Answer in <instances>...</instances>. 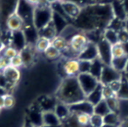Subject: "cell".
<instances>
[{
  "instance_id": "38",
  "label": "cell",
  "mask_w": 128,
  "mask_h": 127,
  "mask_svg": "<svg viewBox=\"0 0 128 127\" xmlns=\"http://www.w3.org/2000/svg\"><path fill=\"white\" fill-rule=\"evenodd\" d=\"M3 98H4V108L10 109L14 106L15 98L13 97V95H11L10 93H6V94L3 95Z\"/></svg>"
},
{
  "instance_id": "45",
  "label": "cell",
  "mask_w": 128,
  "mask_h": 127,
  "mask_svg": "<svg viewBox=\"0 0 128 127\" xmlns=\"http://www.w3.org/2000/svg\"><path fill=\"white\" fill-rule=\"evenodd\" d=\"M119 127H128V117H126L124 119H121Z\"/></svg>"
},
{
  "instance_id": "51",
  "label": "cell",
  "mask_w": 128,
  "mask_h": 127,
  "mask_svg": "<svg viewBox=\"0 0 128 127\" xmlns=\"http://www.w3.org/2000/svg\"><path fill=\"white\" fill-rule=\"evenodd\" d=\"M7 92H6V90L4 89V88H2V87H0V95H4V94H6Z\"/></svg>"
},
{
  "instance_id": "39",
  "label": "cell",
  "mask_w": 128,
  "mask_h": 127,
  "mask_svg": "<svg viewBox=\"0 0 128 127\" xmlns=\"http://www.w3.org/2000/svg\"><path fill=\"white\" fill-rule=\"evenodd\" d=\"M91 67V61L79 60V73H89Z\"/></svg>"
},
{
  "instance_id": "56",
  "label": "cell",
  "mask_w": 128,
  "mask_h": 127,
  "mask_svg": "<svg viewBox=\"0 0 128 127\" xmlns=\"http://www.w3.org/2000/svg\"><path fill=\"white\" fill-rule=\"evenodd\" d=\"M123 73H128V60H127V64H126V68H125V71Z\"/></svg>"
},
{
  "instance_id": "1",
  "label": "cell",
  "mask_w": 128,
  "mask_h": 127,
  "mask_svg": "<svg viewBox=\"0 0 128 127\" xmlns=\"http://www.w3.org/2000/svg\"><path fill=\"white\" fill-rule=\"evenodd\" d=\"M114 18L110 1L96 2L81 8L78 17L73 20L77 29L84 33L103 32Z\"/></svg>"
},
{
  "instance_id": "54",
  "label": "cell",
  "mask_w": 128,
  "mask_h": 127,
  "mask_svg": "<svg viewBox=\"0 0 128 127\" xmlns=\"http://www.w3.org/2000/svg\"><path fill=\"white\" fill-rule=\"evenodd\" d=\"M101 127H118V126H113V125H108V124H103Z\"/></svg>"
},
{
  "instance_id": "46",
  "label": "cell",
  "mask_w": 128,
  "mask_h": 127,
  "mask_svg": "<svg viewBox=\"0 0 128 127\" xmlns=\"http://www.w3.org/2000/svg\"><path fill=\"white\" fill-rule=\"evenodd\" d=\"M122 4H123V7L125 9V12H126V15H127V19H128V0H121Z\"/></svg>"
},
{
  "instance_id": "15",
  "label": "cell",
  "mask_w": 128,
  "mask_h": 127,
  "mask_svg": "<svg viewBox=\"0 0 128 127\" xmlns=\"http://www.w3.org/2000/svg\"><path fill=\"white\" fill-rule=\"evenodd\" d=\"M42 120H43V125L53 126V127L62 126L61 120L57 117V115L55 114L54 111H45V112H42Z\"/></svg>"
},
{
  "instance_id": "18",
  "label": "cell",
  "mask_w": 128,
  "mask_h": 127,
  "mask_svg": "<svg viewBox=\"0 0 128 127\" xmlns=\"http://www.w3.org/2000/svg\"><path fill=\"white\" fill-rule=\"evenodd\" d=\"M40 103H37L40 110L42 112H45V111H54L55 109V106L58 102V100L53 97H43L40 101Z\"/></svg>"
},
{
  "instance_id": "12",
  "label": "cell",
  "mask_w": 128,
  "mask_h": 127,
  "mask_svg": "<svg viewBox=\"0 0 128 127\" xmlns=\"http://www.w3.org/2000/svg\"><path fill=\"white\" fill-rule=\"evenodd\" d=\"M69 108L71 113H85L88 115H92L94 106L91 103H89L86 99H84L82 101L69 105Z\"/></svg>"
},
{
  "instance_id": "27",
  "label": "cell",
  "mask_w": 128,
  "mask_h": 127,
  "mask_svg": "<svg viewBox=\"0 0 128 127\" xmlns=\"http://www.w3.org/2000/svg\"><path fill=\"white\" fill-rule=\"evenodd\" d=\"M102 37L111 45H114L116 43L119 42L118 40V35H117V32L110 29V28H106L103 33H102Z\"/></svg>"
},
{
  "instance_id": "43",
  "label": "cell",
  "mask_w": 128,
  "mask_h": 127,
  "mask_svg": "<svg viewBox=\"0 0 128 127\" xmlns=\"http://www.w3.org/2000/svg\"><path fill=\"white\" fill-rule=\"evenodd\" d=\"M121 78H122V77H121ZM108 86L113 90V92H114L115 94H117V92L119 91L120 86H121V79H118V80H115V81L109 83Z\"/></svg>"
},
{
  "instance_id": "40",
  "label": "cell",
  "mask_w": 128,
  "mask_h": 127,
  "mask_svg": "<svg viewBox=\"0 0 128 127\" xmlns=\"http://www.w3.org/2000/svg\"><path fill=\"white\" fill-rule=\"evenodd\" d=\"M102 96H103V99H108L113 96H116V94L108 85H102Z\"/></svg>"
},
{
  "instance_id": "55",
  "label": "cell",
  "mask_w": 128,
  "mask_h": 127,
  "mask_svg": "<svg viewBox=\"0 0 128 127\" xmlns=\"http://www.w3.org/2000/svg\"><path fill=\"white\" fill-rule=\"evenodd\" d=\"M92 3H96V2H103V0H89Z\"/></svg>"
},
{
  "instance_id": "57",
  "label": "cell",
  "mask_w": 128,
  "mask_h": 127,
  "mask_svg": "<svg viewBox=\"0 0 128 127\" xmlns=\"http://www.w3.org/2000/svg\"><path fill=\"white\" fill-rule=\"evenodd\" d=\"M123 76L125 77V79L128 81V73H123Z\"/></svg>"
},
{
  "instance_id": "31",
  "label": "cell",
  "mask_w": 128,
  "mask_h": 127,
  "mask_svg": "<svg viewBox=\"0 0 128 127\" xmlns=\"http://www.w3.org/2000/svg\"><path fill=\"white\" fill-rule=\"evenodd\" d=\"M111 53H112V59L126 56L125 52H124V49H123V46H122V43H120V42L111 46Z\"/></svg>"
},
{
  "instance_id": "44",
  "label": "cell",
  "mask_w": 128,
  "mask_h": 127,
  "mask_svg": "<svg viewBox=\"0 0 128 127\" xmlns=\"http://www.w3.org/2000/svg\"><path fill=\"white\" fill-rule=\"evenodd\" d=\"M10 66V60L3 55H0V70L3 71L5 68Z\"/></svg>"
},
{
  "instance_id": "52",
  "label": "cell",
  "mask_w": 128,
  "mask_h": 127,
  "mask_svg": "<svg viewBox=\"0 0 128 127\" xmlns=\"http://www.w3.org/2000/svg\"><path fill=\"white\" fill-rule=\"evenodd\" d=\"M48 4H50V5H52V4H54V3H56L57 2V0H45Z\"/></svg>"
},
{
  "instance_id": "4",
  "label": "cell",
  "mask_w": 128,
  "mask_h": 127,
  "mask_svg": "<svg viewBox=\"0 0 128 127\" xmlns=\"http://www.w3.org/2000/svg\"><path fill=\"white\" fill-rule=\"evenodd\" d=\"M76 77H77L78 83H79L80 88L83 91L85 97L89 93H91L100 83L99 80L96 79L95 77H93L90 73H79Z\"/></svg>"
},
{
  "instance_id": "11",
  "label": "cell",
  "mask_w": 128,
  "mask_h": 127,
  "mask_svg": "<svg viewBox=\"0 0 128 127\" xmlns=\"http://www.w3.org/2000/svg\"><path fill=\"white\" fill-rule=\"evenodd\" d=\"M6 27L11 32L21 31L22 28L24 27V21L20 17V15L14 12L10 16H8V18L6 19Z\"/></svg>"
},
{
  "instance_id": "49",
  "label": "cell",
  "mask_w": 128,
  "mask_h": 127,
  "mask_svg": "<svg viewBox=\"0 0 128 127\" xmlns=\"http://www.w3.org/2000/svg\"><path fill=\"white\" fill-rule=\"evenodd\" d=\"M28 3H30L31 5H33V6H35V5H37L38 3H39V1L40 0H26Z\"/></svg>"
},
{
  "instance_id": "61",
  "label": "cell",
  "mask_w": 128,
  "mask_h": 127,
  "mask_svg": "<svg viewBox=\"0 0 128 127\" xmlns=\"http://www.w3.org/2000/svg\"><path fill=\"white\" fill-rule=\"evenodd\" d=\"M0 112H1V109H0Z\"/></svg>"
},
{
  "instance_id": "5",
  "label": "cell",
  "mask_w": 128,
  "mask_h": 127,
  "mask_svg": "<svg viewBox=\"0 0 128 127\" xmlns=\"http://www.w3.org/2000/svg\"><path fill=\"white\" fill-rule=\"evenodd\" d=\"M88 42L89 40H88L86 33L77 32L69 39V50L68 51H70L73 54H76V57H77V55L86 47Z\"/></svg>"
},
{
  "instance_id": "25",
  "label": "cell",
  "mask_w": 128,
  "mask_h": 127,
  "mask_svg": "<svg viewBox=\"0 0 128 127\" xmlns=\"http://www.w3.org/2000/svg\"><path fill=\"white\" fill-rule=\"evenodd\" d=\"M127 60H128L127 56L120 57V58H113L112 61H111L110 66H112L116 71H118L120 73H123L125 71V68H126Z\"/></svg>"
},
{
  "instance_id": "32",
  "label": "cell",
  "mask_w": 128,
  "mask_h": 127,
  "mask_svg": "<svg viewBox=\"0 0 128 127\" xmlns=\"http://www.w3.org/2000/svg\"><path fill=\"white\" fill-rule=\"evenodd\" d=\"M62 127H81V125L77 121L76 114L70 113V115L62 122Z\"/></svg>"
},
{
  "instance_id": "48",
  "label": "cell",
  "mask_w": 128,
  "mask_h": 127,
  "mask_svg": "<svg viewBox=\"0 0 128 127\" xmlns=\"http://www.w3.org/2000/svg\"><path fill=\"white\" fill-rule=\"evenodd\" d=\"M5 44H4V42H3V40L0 38V53L2 52L3 53V51H4V49H5Z\"/></svg>"
},
{
  "instance_id": "7",
  "label": "cell",
  "mask_w": 128,
  "mask_h": 127,
  "mask_svg": "<svg viewBox=\"0 0 128 127\" xmlns=\"http://www.w3.org/2000/svg\"><path fill=\"white\" fill-rule=\"evenodd\" d=\"M123 73H120L118 71H116L112 66L110 65H104L102 72H101V76L99 79V82L102 85H108L109 83L121 79Z\"/></svg>"
},
{
  "instance_id": "62",
  "label": "cell",
  "mask_w": 128,
  "mask_h": 127,
  "mask_svg": "<svg viewBox=\"0 0 128 127\" xmlns=\"http://www.w3.org/2000/svg\"><path fill=\"white\" fill-rule=\"evenodd\" d=\"M118 127H119V126H118Z\"/></svg>"
},
{
  "instance_id": "23",
  "label": "cell",
  "mask_w": 128,
  "mask_h": 127,
  "mask_svg": "<svg viewBox=\"0 0 128 127\" xmlns=\"http://www.w3.org/2000/svg\"><path fill=\"white\" fill-rule=\"evenodd\" d=\"M103 66L104 64L100 61V59L96 58L95 60L91 61V67H90V71L89 73L95 77L96 79H100V76H101V72H102V69H103Z\"/></svg>"
},
{
  "instance_id": "26",
  "label": "cell",
  "mask_w": 128,
  "mask_h": 127,
  "mask_svg": "<svg viewBox=\"0 0 128 127\" xmlns=\"http://www.w3.org/2000/svg\"><path fill=\"white\" fill-rule=\"evenodd\" d=\"M103 122L104 124H108V125H113V126H119L121 119L118 113L115 112H109L108 114H106L103 117Z\"/></svg>"
},
{
  "instance_id": "17",
  "label": "cell",
  "mask_w": 128,
  "mask_h": 127,
  "mask_svg": "<svg viewBox=\"0 0 128 127\" xmlns=\"http://www.w3.org/2000/svg\"><path fill=\"white\" fill-rule=\"evenodd\" d=\"M110 4H111V8H112L114 17L125 21L127 19V15H126V12H125V9L123 7L121 0H111Z\"/></svg>"
},
{
  "instance_id": "2",
  "label": "cell",
  "mask_w": 128,
  "mask_h": 127,
  "mask_svg": "<svg viewBox=\"0 0 128 127\" xmlns=\"http://www.w3.org/2000/svg\"><path fill=\"white\" fill-rule=\"evenodd\" d=\"M85 98L86 97L80 88L77 77H65L56 94V99L67 105H72L84 100Z\"/></svg>"
},
{
  "instance_id": "21",
  "label": "cell",
  "mask_w": 128,
  "mask_h": 127,
  "mask_svg": "<svg viewBox=\"0 0 128 127\" xmlns=\"http://www.w3.org/2000/svg\"><path fill=\"white\" fill-rule=\"evenodd\" d=\"M89 103H91L93 106L96 105L97 103H99L101 100H103V96H102V84L99 83V85L91 92L89 93L86 98H85Z\"/></svg>"
},
{
  "instance_id": "42",
  "label": "cell",
  "mask_w": 128,
  "mask_h": 127,
  "mask_svg": "<svg viewBox=\"0 0 128 127\" xmlns=\"http://www.w3.org/2000/svg\"><path fill=\"white\" fill-rule=\"evenodd\" d=\"M117 35H118V40H119L120 43H125V42L128 41V33L125 30V28H123L122 30L118 31Z\"/></svg>"
},
{
  "instance_id": "53",
  "label": "cell",
  "mask_w": 128,
  "mask_h": 127,
  "mask_svg": "<svg viewBox=\"0 0 128 127\" xmlns=\"http://www.w3.org/2000/svg\"><path fill=\"white\" fill-rule=\"evenodd\" d=\"M124 28H125V30H126L127 33H128V19L125 20V27H124Z\"/></svg>"
},
{
  "instance_id": "22",
  "label": "cell",
  "mask_w": 128,
  "mask_h": 127,
  "mask_svg": "<svg viewBox=\"0 0 128 127\" xmlns=\"http://www.w3.org/2000/svg\"><path fill=\"white\" fill-rule=\"evenodd\" d=\"M54 112L55 114L57 115V117L61 120V122H63L69 115H70V108H69V105L65 104V103H62V102H57L56 106H55V109H54Z\"/></svg>"
},
{
  "instance_id": "8",
  "label": "cell",
  "mask_w": 128,
  "mask_h": 127,
  "mask_svg": "<svg viewBox=\"0 0 128 127\" xmlns=\"http://www.w3.org/2000/svg\"><path fill=\"white\" fill-rule=\"evenodd\" d=\"M76 58L78 60H85V61H93L96 58H98V51H97L96 43L89 41L86 47L77 55Z\"/></svg>"
},
{
  "instance_id": "47",
  "label": "cell",
  "mask_w": 128,
  "mask_h": 127,
  "mask_svg": "<svg viewBox=\"0 0 128 127\" xmlns=\"http://www.w3.org/2000/svg\"><path fill=\"white\" fill-rule=\"evenodd\" d=\"M122 46H123V49H124L125 55L128 57V41H127V42H125V43H122Z\"/></svg>"
},
{
  "instance_id": "36",
  "label": "cell",
  "mask_w": 128,
  "mask_h": 127,
  "mask_svg": "<svg viewBox=\"0 0 128 127\" xmlns=\"http://www.w3.org/2000/svg\"><path fill=\"white\" fill-rule=\"evenodd\" d=\"M104 124L103 122V117L97 114H92L90 115V123L89 126L90 127H101Z\"/></svg>"
},
{
  "instance_id": "29",
  "label": "cell",
  "mask_w": 128,
  "mask_h": 127,
  "mask_svg": "<svg viewBox=\"0 0 128 127\" xmlns=\"http://www.w3.org/2000/svg\"><path fill=\"white\" fill-rule=\"evenodd\" d=\"M117 98L120 100H128V81L125 79V77L122 74V78H121V86L119 91L116 94Z\"/></svg>"
},
{
  "instance_id": "58",
  "label": "cell",
  "mask_w": 128,
  "mask_h": 127,
  "mask_svg": "<svg viewBox=\"0 0 128 127\" xmlns=\"http://www.w3.org/2000/svg\"><path fill=\"white\" fill-rule=\"evenodd\" d=\"M39 127H53V126H47V125H41ZM57 127H62V126H57Z\"/></svg>"
},
{
  "instance_id": "37",
  "label": "cell",
  "mask_w": 128,
  "mask_h": 127,
  "mask_svg": "<svg viewBox=\"0 0 128 127\" xmlns=\"http://www.w3.org/2000/svg\"><path fill=\"white\" fill-rule=\"evenodd\" d=\"M18 54H19V51H18L15 47H13V46L5 47V49H4L3 53H2V55H3V56H5L6 58H8L9 60H10L11 58L15 57V56H16V55H18Z\"/></svg>"
},
{
  "instance_id": "3",
  "label": "cell",
  "mask_w": 128,
  "mask_h": 127,
  "mask_svg": "<svg viewBox=\"0 0 128 127\" xmlns=\"http://www.w3.org/2000/svg\"><path fill=\"white\" fill-rule=\"evenodd\" d=\"M53 10L50 4H48L45 0H40L37 5L34 6L33 9V17L32 22L33 26L37 31H40L44 27H46L52 21Z\"/></svg>"
},
{
  "instance_id": "59",
  "label": "cell",
  "mask_w": 128,
  "mask_h": 127,
  "mask_svg": "<svg viewBox=\"0 0 128 127\" xmlns=\"http://www.w3.org/2000/svg\"><path fill=\"white\" fill-rule=\"evenodd\" d=\"M64 1H67V0H57V2H59V3H62Z\"/></svg>"
},
{
  "instance_id": "13",
  "label": "cell",
  "mask_w": 128,
  "mask_h": 127,
  "mask_svg": "<svg viewBox=\"0 0 128 127\" xmlns=\"http://www.w3.org/2000/svg\"><path fill=\"white\" fill-rule=\"evenodd\" d=\"M2 74L5 77V79L7 80V82L12 86H14L20 80V77H21L19 69L14 68L12 66H8L7 68H5L2 71Z\"/></svg>"
},
{
  "instance_id": "24",
  "label": "cell",
  "mask_w": 128,
  "mask_h": 127,
  "mask_svg": "<svg viewBox=\"0 0 128 127\" xmlns=\"http://www.w3.org/2000/svg\"><path fill=\"white\" fill-rule=\"evenodd\" d=\"M51 46V39L43 36H38L35 41V49L38 52H45Z\"/></svg>"
},
{
  "instance_id": "9",
  "label": "cell",
  "mask_w": 128,
  "mask_h": 127,
  "mask_svg": "<svg viewBox=\"0 0 128 127\" xmlns=\"http://www.w3.org/2000/svg\"><path fill=\"white\" fill-rule=\"evenodd\" d=\"M63 72L66 77H76L79 74V60L77 58H69L63 63Z\"/></svg>"
},
{
  "instance_id": "34",
  "label": "cell",
  "mask_w": 128,
  "mask_h": 127,
  "mask_svg": "<svg viewBox=\"0 0 128 127\" xmlns=\"http://www.w3.org/2000/svg\"><path fill=\"white\" fill-rule=\"evenodd\" d=\"M44 55H45L46 58L51 59V60H54V59H57V58H59V57L61 56V52H60L58 49H56L55 47L50 46V47L44 52Z\"/></svg>"
},
{
  "instance_id": "14",
  "label": "cell",
  "mask_w": 128,
  "mask_h": 127,
  "mask_svg": "<svg viewBox=\"0 0 128 127\" xmlns=\"http://www.w3.org/2000/svg\"><path fill=\"white\" fill-rule=\"evenodd\" d=\"M28 122L32 127H39L43 125L42 120V111L40 110L38 104L37 108H32L28 113Z\"/></svg>"
},
{
  "instance_id": "28",
  "label": "cell",
  "mask_w": 128,
  "mask_h": 127,
  "mask_svg": "<svg viewBox=\"0 0 128 127\" xmlns=\"http://www.w3.org/2000/svg\"><path fill=\"white\" fill-rule=\"evenodd\" d=\"M109 112H110V109L108 108V105H107V103L104 99L101 100L96 105H94V108H93V113L94 114H97V115H100V116L104 117Z\"/></svg>"
},
{
  "instance_id": "50",
  "label": "cell",
  "mask_w": 128,
  "mask_h": 127,
  "mask_svg": "<svg viewBox=\"0 0 128 127\" xmlns=\"http://www.w3.org/2000/svg\"><path fill=\"white\" fill-rule=\"evenodd\" d=\"M4 108V98L3 95H0V109Z\"/></svg>"
},
{
  "instance_id": "33",
  "label": "cell",
  "mask_w": 128,
  "mask_h": 127,
  "mask_svg": "<svg viewBox=\"0 0 128 127\" xmlns=\"http://www.w3.org/2000/svg\"><path fill=\"white\" fill-rule=\"evenodd\" d=\"M124 27H125V21L114 17V18L111 20V22L109 23V25H108L107 28H110V29H112V30L118 32V31L122 30Z\"/></svg>"
},
{
  "instance_id": "19",
  "label": "cell",
  "mask_w": 128,
  "mask_h": 127,
  "mask_svg": "<svg viewBox=\"0 0 128 127\" xmlns=\"http://www.w3.org/2000/svg\"><path fill=\"white\" fill-rule=\"evenodd\" d=\"M51 46L55 47L56 49H58L61 53L64 51H68L69 50V41L61 36V35H56L52 40H51Z\"/></svg>"
},
{
  "instance_id": "20",
  "label": "cell",
  "mask_w": 128,
  "mask_h": 127,
  "mask_svg": "<svg viewBox=\"0 0 128 127\" xmlns=\"http://www.w3.org/2000/svg\"><path fill=\"white\" fill-rule=\"evenodd\" d=\"M19 55L22 59L24 66H30L33 64L34 61V52L29 46H25L23 49L19 51Z\"/></svg>"
},
{
  "instance_id": "30",
  "label": "cell",
  "mask_w": 128,
  "mask_h": 127,
  "mask_svg": "<svg viewBox=\"0 0 128 127\" xmlns=\"http://www.w3.org/2000/svg\"><path fill=\"white\" fill-rule=\"evenodd\" d=\"M108 105V108L110 109L111 112H115L119 114V110H120V100L117 98V96H113L111 98L108 99H104Z\"/></svg>"
},
{
  "instance_id": "41",
  "label": "cell",
  "mask_w": 128,
  "mask_h": 127,
  "mask_svg": "<svg viewBox=\"0 0 128 127\" xmlns=\"http://www.w3.org/2000/svg\"><path fill=\"white\" fill-rule=\"evenodd\" d=\"M10 66H12L14 68H17V69H19V67L23 66V62H22V59H21L19 54L10 59Z\"/></svg>"
},
{
  "instance_id": "35",
  "label": "cell",
  "mask_w": 128,
  "mask_h": 127,
  "mask_svg": "<svg viewBox=\"0 0 128 127\" xmlns=\"http://www.w3.org/2000/svg\"><path fill=\"white\" fill-rule=\"evenodd\" d=\"M78 123L81 125V127H88L90 123V115L85 113H75Z\"/></svg>"
},
{
  "instance_id": "6",
  "label": "cell",
  "mask_w": 128,
  "mask_h": 127,
  "mask_svg": "<svg viewBox=\"0 0 128 127\" xmlns=\"http://www.w3.org/2000/svg\"><path fill=\"white\" fill-rule=\"evenodd\" d=\"M97 51H98V59L104 65H110L112 61V53H111V44H109L103 37L96 43Z\"/></svg>"
},
{
  "instance_id": "60",
  "label": "cell",
  "mask_w": 128,
  "mask_h": 127,
  "mask_svg": "<svg viewBox=\"0 0 128 127\" xmlns=\"http://www.w3.org/2000/svg\"><path fill=\"white\" fill-rule=\"evenodd\" d=\"M24 127H32V126H31V125H30V124H29V125H25V126H24Z\"/></svg>"
},
{
  "instance_id": "10",
  "label": "cell",
  "mask_w": 128,
  "mask_h": 127,
  "mask_svg": "<svg viewBox=\"0 0 128 127\" xmlns=\"http://www.w3.org/2000/svg\"><path fill=\"white\" fill-rule=\"evenodd\" d=\"M61 7L63 9V12L65 14L66 17L72 19V20H75L78 15L80 14V11H81V6H79L78 4L74 3V2H71V1H64L61 3Z\"/></svg>"
},
{
  "instance_id": "16",
  "label": "cell",
  "mask_w": 128,
  "mask_h": 127,
  "mask_svg": "<svg viewBox=\"0 0 128 127\" xmlns=\"http://www.w3.org/2000/svg\"><path fill=\"white\" fill-rule=\"evenodd\" d=\"M18 2H19V0H1L0 10L5 15L6 19L8 18V16H10L11 14H13L16 11Z\"/></svg>"
}]
</instances>
